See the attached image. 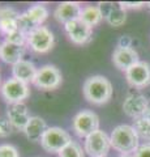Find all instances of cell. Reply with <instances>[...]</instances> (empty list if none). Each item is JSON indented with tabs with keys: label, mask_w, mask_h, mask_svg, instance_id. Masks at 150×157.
<instances>
[{
	"label": "cell",
	"mask_w": 150,
	"mask_h": 157,
	"mask_svg": "<svg viewBox=\"0 0 150 157\" xmlns=\"http://www.w3.org/2000/svg\"><path fill=\"white\" fill-rule=\"evenodd\" d=\"M85 100L93 105H104L112 97V84L107 77L94 75L88 77L82 85Z\"/></svg>",
	"instance_id": "cell-1"
},
{
	"label": "cell",
	"mask_w": 150,
	"mask_h": 157,
	"mask_svg": "<svg viewBox=\"0 0 150 157\" xmlns=\"http://www.w3.org/2000/svg\"><path fill=\"white\" fill-rule=\"evenodd\" d=\"M111 147L120 155H130L140 147V137L134 131L133 126L119 124L112 130L110 135Z\"/></svg>",
	"instance_id": "cell-2"
},
{
	"label": "cell",
	"mask_w": 150,
	"mask_h": 157,
	"mask_svg": "<svg viewBox=\"0 0 150 157\" xmlns=\"http://www.w3.org/2000/svg\"><path fill=\"white\" fill-rule=\"evenodd\" d=\"M48 17V9L43 4H34L25 12L20 13L18 18V30L29 34L34 29L42 26Z\"/></svg>",
	"instance_id": "cell-3"
},
{
	"label": "cell",
	"mask_w": 150,
	"mask_h": 157,
	"mask_svg": "<svg viewBox=\"0 0 150 157\" xmlns=\"http://www.w3.org/2000/svg\"><path fill=\"white\" fill-rule=\"evenodd\" d=\"M0 94L8 105L22 104L30 96V88H29V84H25V82L17 80V78L11 77L7 78L2 84Z\"/></svg>",
	"instance_id": "cell-4"
},
{
	"label": "cell",
	"mask_w": 150,
	"mask_h": 157,
	"mask_svg": "<svg viewBox=\"0 0 150 157\" xmlns=\"http://www.w3.org/2000/svg\"><path fill=\"white\" fill-rule=\"evenodd\" d=\"M55 45V37L47 26H39L27 34L26 47L37 54H46Z\"/></svg>",
	"instance_id": "cell-5"
},
{
	"label": "cell",
	"mask_w": 150,
	"mask_h": 157,
	"mask_svg": "<svg viewBox=\"0 0 150 157\" xmlns=\"http://www.w3.org/2000/svg\"><path fill=\"white\" fill-rule=\"evenodd\" d=\"M63 82V76L60 70L54 64H46L38 68L33 85L42 90L57 89Z\"/></svg>",
	"instance_id": "cell-6"
},
{
	"label": "cell",
	"mask_w": 150,
	"mask_h": 157,
	"mask_svg": "<svg viewBox=\"0 0 150 157\" xmlns=\"http://www.w3.org/2000/svg\"><path fill=\"white\" fill-rule=\"evenodd\" d=\"M72 130L79 137H88L99 130V117L91 110H81L72 119Z\"/></svg>",
	"instance_id": "cell-7"
},
{
	"label": "cell",
	"mask_w": 150,
	"mask_h": 157,
	"mask_svg": "<svg viewBox=\"0 0 150 157\" xmlns=\"http://www.w3.org/2000/svg\"><path fill=\"white\" fill-rule=\"evenodd\" d=\"M71 140V135L64 128L54 126L48 127L45 132L41 140V147L48 153H59Z\"/></svg>",
	"instance_id": "cell-8"
},
{
	"label": "cell",
	"mask_w": 150,
	"mask_h": 157,
	"mask_svg": "<svg viewBox=\"0 0 150 157\" xmlns=\"http://www.w3.org/2000/svg\"><path fill=\"white\" fill-rule=\"evenodd\" d=\"M111 148L110 136L103 130H97L85 137L84 149L90 157H107Z\"/></svg>",
	"instance_id": "cell-9"
},
{
	"label": "cell",
	"mask_w": 150,
	"mask_h": 157,
	"mask_svg": "<svg viewBox=\"0 0 150 157\" xmlns=\"http://www.w3.org/2000/svg\"><path fill=\"white\" fill-rule=\"evenodd\" d=\"M103 20L107 21L108 25L114 28L123 26L127 21V11L122 6V2H101L98 3Z\"/></svg>",
	"instance_id": "cell-10"
},
{
	"label": "cell",
	"mask_w": 150,
	"mask_h": 157,
	"mask_svg": "<svg viewBox=\"0 0 150 157\" xmlns=\"http://www.w3.org/2000/svg\"><path fill=\"white\" fill-rule=\"evenodd\" d=\"M128 84L133 88H145L150 84V64L146 62H137L125 72Z\"/></svg>",
	"instance_id": "cell-11"
},
{
	"label": "cell",
	"mask_w": 150,
	"mask_h": 157,
	"mask_svg": "<svg viewBox=\"0 0 150 157\" xmlns=\"http://www.w3.org/2000/svg\"><path fill=\"white\" fill-rule=\"evenodd\" d=\"M64 30L68 36L69 41L73 42L75 45H85L88 43L91 38L93 29L84 24L80 20H75L64 25Z\"/></svg>",
	"instance_id": "cell-12"
},
{
	"label": "cell",
	"mask_w": 150,
	"mask_h": 157,
	"mask_svg": "<svg viewBox=\"0 0 150 157\" xmlns=\"http://www.w3.org/2000/svg\"><path fill=\"white\" fill-rule=\"evenodd\" d=\"M148 104L149 101L144 94H141V93H130L125 97L123 102V110L128 117L137 119V118L144 117Z\"/></svg>",
	"instance_id": "cell-13"
},
{
	"label": "cell",
	"mask_w": 150,
	"mask_h": 157,
	"mask_svg": "<svg viewBox=\"0 0 150 157\" xmlns=\"http://www.w3.org/2000/svg\"><path fill=\"white\" fill-rule=\"evenodd\" d=\"M81 4L79 2H63L60 4H57V7L54 11V17L57 22L63 24H68L75 20H79L80 13H81Z\"/></svg>",
	"instance_id": "cell-14"
},
{
	"label": "cell",
	"mask_w": 150,
	"mask_h": 157,
	"mask_svg": "<svg viewBox=\"0 0 150 157\" xmlns=\"http://www.w3.org/2000/svg\"><path fill=\"white\" fill-rule=\"evenodd\" d=\"M137 62H140L138 54L132 47H128V48L116 47L112 52V63L120 71L127 72L129 68L136 64Z\"/></svg>",
	"instance_id": "cell-15"
},
{
	"label": "cell",
	"mask_w": 150,
	"mask_h": 157,
	"mask_svg": "<svg viewBox=\"0 0 150 157\" xmlns=\"http://www.w3.org/2000/svg\"><path fill=\"white\" fill-rule=\"evenodd\" d=\"M7 118L9 122L12 123L13 128L24 131V128L26 127L30 115H29V110L27 106L24 104H13V105H8L7 107Z\"/></svg>",
	"instance_id": "cell-16"
},
{
	"label": "cell",
	"mask_w": 150,
	"mask_h": 157,
	"mask_svg": "<svg viewBox=\"0 0 150 157\" xmlns=\"http://www.w3.org/2000/svg\"><path fill=\"white\" fill-rule=\"evenodd\" d=\"M20 13L12 7H0V32L4 36L18 30Z\"/></svg>",
	"instance_id": "cell-17"
},
{
	"label": "cell",
	"mask_w": 150,
	"mask_h": 157,
	"mask_svg": "<svg viewBox=\"0 0 150 157\" xmlns=\"http://www.w3.org/2000/svg\"><path fill=\"white\" fill-rule=\"evenodd\" d=\"M25 47L26 46H18L14 43L3 41L0 43V59L7 63V64L14 66L18 62L24 60V55H25Z\"/></svg>",
	"instance_id": "cell-18"
},
{
	"label": "cell",
	"mask_w": 150,
	"mask_h": 157,
	"mask_svg": "<svg viewBox=\"0 0 150 157\" xmlns=\"http://www.w3.org/2000/svg\"><path fill=\"white\" fill-rule=\"evenodd\" d=\"M48 126L46 123V121L43 118L38 117V115H33L29 119L26 127L24 128V134H25L26 139L33 141V143H41L43 135L47 131Z\"/></svg>",
	"instance_id": "cell-19"
},
{
	"label": "cell",
	"mask_w": 150,
	"mask_h": 157,
	"mask_svg": "<svg viewBox=\"0 0 150 157\" xmlns=\"http://www.w3.org/2000/svg\"><path fill=\"white\" fill-rule=\"evenodd\" d=\"M37 71L38 68L34 66V63L24 59V60L18 62L17 64L12 66V77L25 82V84H33Z\"/></svg>",
	"instance_id": "cell-20"
},
{
	"label": "cell",
	"mask_w": 150,
	"mask_h": 157,
	"mask_svg": "<svg viewBox=\"0 0 150 157\" xmlns=\"http://www.w3.org/2000/svg\"><path fill=\"white\" fill-rule=\"evenodd\" d=\"M79 20L93 29L98 24H101L103 17H102V13H101V9L98 6H85L81 9Z\"/></svg>",
	"instance_id": "cell-21"
},
{
	"label": "cell",
	"mask_w": 150,
	"mask_h": 157,
	"mask_svg": "<svg viewBox=\"0 0 150 157\" xmlns=\"http://www.w3.org/2000/svg\"><path fill=\"white\" fill-rule=\"evenodd\" d=\"M59 157H85V149L75 140H71L59 153Z\"/></svg>",
	"instance_id": "cell-22"
},
{
	"label": "cell",
	"mask_w": 150,
	"mask_h": 157,
	"mask_svg": "<svg viewBox=\"0 0 150 157\" xmlns=\"http://www.w3.org/2000/svg\"><path fill=\"white\" fill-rule=\"evenodd\" d=\"M133 128L137 132L140 139H144V140H146L148 143H150V122L148 119H145L144 117L134 119Z\"/></svg>",
	"instance_id": "cell-23"
},
{
	"label": "cell",
	"mask_w": 150,
	"mask_h": 157,
	"mask_svg": "<svg viewBox=\"0 0 150 157\" xmlns=\"http://www.w3.org/2000/svg\"><path fill=\"white\" fill-rule=\"evenodd\" d=\"M26 38H27V34L22 33L21 30H17L12 34L5 36V39H4V41L14 43V45H18V46H26Z\"/></svg>",
	"instance_id": "cell-24"
},
{
	"label": "cell",
	"mask_w": 150,
	"mask_h": 157,
	"mask_svg": "<svg viewBox=\"0 0 150 157\" xmlns=\"http://www.w3.org/2000/svg\"><path fill=\"white\" fill-rule=\"evenodd\" d=\"M0 157H20V155L14 145L2 144L0 145Z\"/></svg>",
	"instance_id": "cell-25"
},
{
	"label": "cell",
	"mask_w": 150,
	"mask_h": 157,
	"mask_svg": "<svg viewBox=\"0 0 150 157\" xmlns=\"http://www.w3.org/2000/svg\"><path fill=\"white\" fill-rule=\"evenodd\" d=\"M13 126L8 118H0V137H8L12 134Z\"/></svg>",
	"instance_id": "cell-26"
},
{
	"label": "cell",
	"mask_w": 150,
	"mask_h": 157,
	"mask_svg": "<svg viewBox=\"0 0 150 157\" xmlns=\"http://www.w3.org/2000/svg\"><path fill=\"white\" fill-rule=\"evenodd\" d=\"M133 157H150V143L140 144L137 151L134 152Z\"/></svg>",
	"instance_id": "cell-27"
},
{
	"label": "cell",
	"mask_w": 150,
	"mask_h": 157,
	"mask_svg": "<svg viewBox=\"0 0 150 157\" xmlns=\"http://www.w3.org/2000/svg\"><path fill=\"white\" fill-rule=\"evenodd\" d=\"M132 45V38L129 36H122L118 39V47H122V48H128Z\"/></svg>",
	"instance_id": "cell-28"
},
{
	"label": "cell",
	"mask_w": 150,
	"mask_h": 157,
	"mask_svg": "<svg viewBox=\"0 0 150 157\" xmlns=\"http://www.w3.org/2000/svg\"><path fill=\"white\" fill-rule=\"evenodd\" d=\"M122 6L124 8H130V9H138L145 6L144 2H122Z\"/></svg>",
	"instance_id": "cell-29"
},
{
	"label": "cell",
	"mask_w": 150,
	"mask_h": 157,
	"mask_svg": "<svg viewBox=\"0 0 150 157\" xmlns=\"http://www.w3.org/2000/svg\"><path fill=\"white\" fill-rule=\"evenodd\" d=\"M144 118H145V119H148V121L150 122V102L148 104L146 110H145V113H144Z\"/></svg>",
	"instance_id": "cell-30"
},
{
	"label": "cell",
	"mask_w": 150,
	"mask_h": 157,
	"mask_svg": "<svg viewBox=\"0 0 150 157\" xmlns=\"http://www.w3.org/2000/svg\"><path fill=\"white\" fill-rule=\"evenodd\" d=\"M118 157H133V156H130V155H119Z\"/></svg>",
	"instance_id": "cell-31"
},
{
	"label": "cell",
	"mask_w": 150,
	"mask_h": 157,
	"mask_svg": "<svg viewBox=\"0 0 150 157\" xmlns=\"http://www.w3.org/2000/svg\"><path fill=\"white\" fill-rule=\"evenodd\" d=\"M148 6H149V8H150V3H148Z\"/></svg>",
	"instance_id": "cell-32"
}]
</instances>
